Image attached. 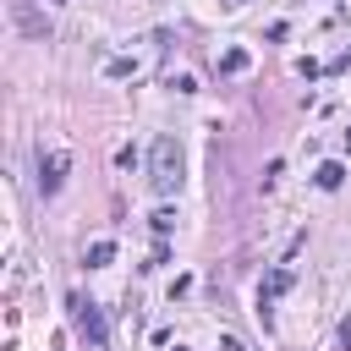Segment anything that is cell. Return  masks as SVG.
Returning <instances> with one entry per match:
<instances>
[{
	"mask_svg": "<svg viewBox=\"0 0 351 351\" xmlns=\"http://www.w3.org/2000/svg\"><path fill=\"white\" fill-rule=\"evenodd\" d=\"M11 16H16V27H22L27 38H49V22H44V16H38L27 0H11Z\"/></svg>",
	"mask_w": 351,
	"mask_h": 351,
	"instance_id": "obj_3",
	"label": "cell"
},
{
	"mask_svg": "<svg viewBox=\"0 0 351 351\" xmlns=\"http://www.w3.org/2000/svg\"><path fill=\"white\" fill-rule=\"evenodd\" d=\"M340 346H346V351H351V318H346V324H340Z\"/></svg>",
	"mask_w": 351,
	"mask_h": 351,
	"instance_id": "obj_8",
	"label": "cell"
},
{
	"mask_svg": "<svg viewBox=\"0 0 351 351\" xmlns=\"http://www.w3.org/2000/svg\"><path fill=\"white\" fill-rule=\"evenodd\" d=\"M318 186H340V165H324L318 170Z\"/></svg>",
	"mask_w": 351,
	"mask_h": 351,
	"instance_id": "obj_7",
	"label": "cell"
},
{
	"mask_svg": "<svg viewBox=\"0 0 351 351\" xmlns=\"http://www.w3.org/2000/svg\"><path fill=\"white\" fill-rule=\"evenodd\" d=\"M71 307H77V329H82L93 346H104V318L93 313V302H71Z\"/></svg>",
	"mask_w": 351,
	"mask_h": 351,
	"instance_id": "obj_4",
	"label": "cell"
},
{
	"mask_svg": "<svg viewBox=\"0 0 351 351\" xmlns=\"http://www.w3.org/2000/svg\"><path fill=\"white\" fill-rule=\"evenodd\" d=\"M285 285H291V274H285V269H280V274H269V285H263V302H269V296H280Z\"/></svg>",
	"mask_w": 351,
	"mask_h": 351,
	"instance_id": "obj_6",
	"label": "cell"
},
{
	"mask_svg": "<svg viewBox=\"0 0 351 351\" xmlns=\"http://www.w3.org/2000/svg\"><path fill=\"white\" fill-rule=\"evenodd\" d=\"M60 181H66V154H38V192L49 197L60 192Z\"/></svg>",
	"mask_w": 351,
	"mask_h": 351,
	"instance_id": "obj_2",
	"label": "cell"
},
{
	"mask_svg": "<svg viewBox=\"0 0 351 351\" xmlns=\"http://www.w3.org/2000/svg\"><path fill=\"white\" fill-rule=\"evenodd\" d=\"M225 5H241V0H225Z\"/></svg>",
	"mask_w": 351,
	"mask_h": 351,
	"instance_id": "obj_9",
	"label": "cell"
},
{
	"mask_svg": "<svg viewBox=\"0 0 351 351\" xmlns=\"http://www.w3.org/2000/svg\"><path fill=\"white\" fill-rule=\"evenodd\" d=\"M110 252H115V247H110V241H93V247H88V263H93V269H99V263H110Z\"/></svg>",
	"mask_w": 351,
	"mask_h": 351,
	"instance_id": "obj_5",
	"label": "cell"
},
{
	"mask_svg": "<svg viewBox=\"0 0 351 351\" xmlns=\"http://www.w3.org/2000/svg\"><path fill=\"white\" fill-rule=\"evenodd\" d=\"M148 181H154V192H176L181 186V148H176V137H154V148H148Z\"/></svg>",
	"mask_w": 351,
	"mask_h": 351,
	"instance_id": "obj_1",
	"label": "cell"
}]
</instances>
